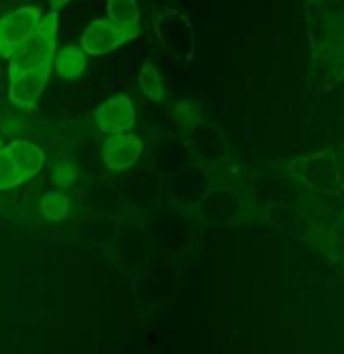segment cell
Segmentation results:
<instances>
[{"instance_id": "6da1fadb", "label": "cell", "mask_w": 344, "mask_h": 354, "mask_svg": "<svg viewBox=\"0 0 344 354\" xmlns=\"http://www.w3.org/2000/svg\"><path fill=\"white\" fill-rule=\"evenodd\" d=\"M57 28H59V24H57V12L52 10L50 15L43 17L36 33L8 57L10 78L33 71V68H40L45 64H52L57 55Z\"/></svg>"}, {"instance_id": "ba28073f", "label": "cell", "mask_w": 344, "mask_h": 354, "mask_svg": "<svg viewBox=\"0 0 344 354\" xmlns=\"http://www.w3.org/2000/svg\"><path fill=\"white\" fill-rule=\"evenodd\" d=\"M140 156H142V142L130 133L108 137L104 145V161L113 170L130 168Z\"/></svg>"}, {"instance_id": "7c38bea8", "label": "cell", "mask_w": 344, "mask_h": 354, "mask_svg": "<svg viewBox=\"0 0 344 354\" xmlns=\"http://www.w3.org/2000/svg\"><path fill=\"white\" fill-rule=\"evenodd\" d=\"M40 210L48 220H64L68 213V198L61 192H48L40 203Z\"/></svg>"}, {"instance_id": "3957f363", "label": "cell", "mask_w": 344, "mask_h": 354, "mask_svg": "<svg viewBox=\"0 0 344 354\" xmlns=\"http://www.w3.org/2000/svg\"><path fill=\"white\" fill-rule=\"evenodd\" d=\"M43 17L45 15L38 8H33V5L12 10L10 15L0 17V55L8 59L21 43L28 41L36 33Z\"/></svg>"}, {"instance_id": "52a82bcc", "label": "cell", "mask_w": 344, "mask_h": 354, "mask_svg": "<svg viewBox=\"0 0 344 354\" xmlns=\"http://www.w3.org/2000/svg\"><path fill=\"white\" fill-rule=\"evenodd\" d=\"M95 118H97V123H99L102 133L123 135L135 125V106L125 95H118V97L106 100L104 104L97 109Z\"/></svg>"}, {"instance_id": "30bf717a", "label": "cell", "mask_w": 344, "mask_h": 354, "mask_svg": "<svg viewBox=\"0 0 344 354\" xmlns=\"http://www.w3.org/2000/svg\"><path fill=\"white\" fill-rule=\"evenodd\" d=\"M106 10H108V19L116 26H120L123 31L137 36L142 28V15H140V5L137 0H106Z\"/></svg>"}, {"instance_id": "5bb4252c", "label": "cell", "mask_w": 344, "mask_h": 354, "mask_svg": "<svg viewBox=\"0 0 344 354\" xmlns=\"http://www.w3.org/2000/svg\"><path fill=\"white\" fill-rule=\"evenodd\" d=\"M0 151H3V142H0Z\"/></svg>"}, {"instance_id": "7a4b0ae2", "label": "cell", "mask_w": 344, "mask_h": 354, "mask_svg": "<svg viewBox=\"0 0 344 354\" xmlns=\"http://www.w3.org/2000/svg\"><path fill=\"white\" fill-rule=\"evenodd\" d=\"M45 165V153L33 142L17 140L0 151V189L31 180Z\"/></svg>"}, {"instance_id": "8fae6325", "label": "cell", "mask_w": 344, "mask_h": 354, "mask_svg": "<svg viewBox=\"0 0 344 354\" xmlns=\"http://www.w3.org/2000/svg\"><path fill=\"white\" fill-rule=\"evenodd\" d=\"M140 85H142V93H144L149 100H163V81H160V73L158 68L151 64V62H144L140 71Z\"/></svg>"}, {"instance_id": "277c9868", "label": "cell", "mask_w": 344, "mask_h": 354, "mask_svg": "<svg viewBox=\"0 0 344 354\" xmlns=\"http://www.w3.org/2000/svg\"><path fill=\"white\" fill-rule=\"evenodd\" d=\"M133 33L123 31L120 26L113 24L111 19H93L88 24V28L83 31V38H80V50L85 55H106L111 50L120 48L123 43L133 41Z\"/></svg>"}, {"instance_id": "9c48e42d", "label": "cell", "mask_w": 344, "mask_h": 354, "mask_svg": "<svg viewBox=\"0 0 344 354\" xmlns=\"http://www.w3.org/2000/svg\"><path fill=\"white\" fill-rule=\"evenodd\" d=\"M52 68L61 81H76V78H80L85 73V68H88V57H85L83 50L76 48V45H64V48L55 55Z\"/></svg>"}, {"instance_id": "5b68a950", "label": "cell", "mask_w": 344, "mask_h": 354, "mask_svg": "<svg viewBox=\"0 0 344 354\" xmlns=\"http://www.w3.org/2000/svg\"><path fill=\"white\" fill-rule=\"evenodd\" d=\"M156 31L163 45L172 55L182 57V59H189V57L193 55V33H191V26H189L187 17L168 10V12L156 21Z\"/></svg>"}, {"instance_id": "8992f818", "label": "cell", "mask_w": 344, "mask_h": 354, "mask_svg": "<svg viewBox=\"0 0 344 354\" xmlns=\"http://www.w3.org/2000/svg\"><path fill=\"white\" fill-rule=\"evenodd\" d=\"M50 73H52V64H45L10 78V100H12V104L21 106V109H31L43 95L45 85L50 81Z\"/></svg>"}, {"instance_id": "4fadbf2b", "label": "cell", "mask_w": 344, "mask_h": 354, "mask_svg": "<svg viewBox=\"0 0 344 354\" xmlns=\"http://www.w3.org/2000/svg\"><path fill=\"white\" fill-rule=\"evenodd\" d=\"M68 3H71V0H50V8H52L55 12H57V10H61V8H64V5H68Z\"/></svg>"}]
</instances>
